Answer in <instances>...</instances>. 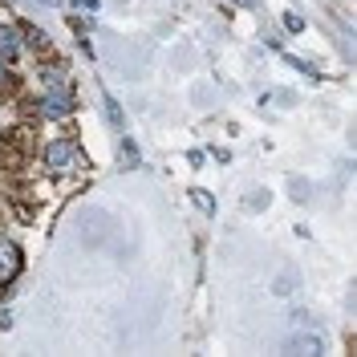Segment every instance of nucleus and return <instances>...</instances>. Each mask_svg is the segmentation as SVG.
Masks as SVG:
<instances>
[{
    "label": "nucleus",
    "mask_w": 357,
    "mask_h": 357,
    "mask_svg": "<svg viewBox=\"0 0 357 357\" xmlns=\"http://www.w3.org/2000/svg\"><path fill=\"white\" fill-rule=\"evenodd\" d=\"M17 53H21V37H17V29L0 24V57H4V61H13Z\"/></svg>",
    "instance_id": "20e7f679"
},
{
    "label": "nucleus",
    "mask_w": 357,
    "mask_h": 357,
    "mask_svg": "<svg viewBox=\"0 0 357 357\" xmlns=\"http://www.w3.org/2000/svg\"><path fill=\"white\" fill-rule=\"evenodd\" d=\"M102 106H106V118H110V126H114V130H122L126 122H122V110H118V102H114V98H102Z\"/></svg>",
    "instance_id": "423d86ee"
},
{
    "label": "nucleus",
    "mask_w": 357,
    "mask_h": 357,
    "mask_svg": "<svg viewBox=\"0 0 357 357\" xmlns=\"http://www.w3.org/2000/svg\"><path fill=\"white\" fill-rule=\"evenodd\" d=\"M37 4H45V8H61V0H37Z\"/></svg>",
    "instance_id": "f8f14e48"
},
{
    "label": "nucleus",
    "mask_w": 357,
    "mask_h": 357,
    "mask_svg": "<svg viewBox=\"0 0 357 357\" xmlns=\"http://www.w3.org/2000/svg\"><path fill=\"white\" fill-rule=\"evenodd\" d=\"M8 86V69H4V57H0V89Z\"/></svg>",
    "instance_id": "9b49d317"
},
{
    "label": "nucleus",
    "mask_w": 357,
    "mask_h": 357,
    "mask_svg": "<svg viewBox=\"0 0 357 357\" xmlns=\"http://www.w3.org/2000/svg\"><path fill=\"white\" fill-rule=\"evenodd\" d=\"M45 167H49L53 175H69V171H77V167H82L77 146H73V142H66V138L49 142V151H45Z\"/></svg>",
    "instance_id": "f257e3e1"
},
{
    "label": "nucleus",
    "mask_w": 357,
    "mask_h": 357,
    "mask_svg": "<svg viewBox=\"0 0 357 357\" xmlns=\"http://www.w3.org/2000/svg\"><path fill=\"white\" fill-rule=\"evenodd\" d=\"M284 349H289V354H321L325 345H321L317 337H292V341L284 345Z\"/></svg>",
    "instance_id": "39448f33"
},
{
    "label": "nucleus",
    "mask_w": 357,
    "mask_h": 357,
    "mask_svg": "<svg viewBox=\"0 0 357 357\" xmlns=\"http://www.w3.org/2000/svg\"><path fill=\"white\" fill-rule=\"evenodd\" d=\"M69 106H73V102H69V93H45V98H41V114H45V118H66Z\"/></svg>",
    "instance_id": "7ed1b4c3"
},
{
    "label": "nucleus",
    "mask_w": 357,
    "mask_h": 357,
    "mask_svg": "<svg viewBox=\"0 0 357 357\" xmlns=\"http://www.w3.org/2000/svg\"><path fill=\"white\" fill-rule=\"evenodd\" d=\"M284 29H289V33H301V29H305V21H301L296 13H289V17H284Z\"/></svg>",
    "instance_id": "1a4fd4ad"
},
{
    "label": "nucleus",
    "mask_w": 357,
    "mask_h": 357,
    "mask_svg": "<svg viewBox=\"0 0 357 357\" xmlns=\"http://www.w3.org/2000/svg\"><path fill=\"white\" fill-rule=\"evenodd\" d=\"M17 272H21V252L8 244V240H0V284H8Z\"/></svg>",
    "instance_id": "f03ea898"
},
{
    "label": "nucleus",
    "mask_w": 357,
    "mask_h": 357,
    "mask_svg": "<svg viewBox=\"0 0 357 357\" xmlns=\"http://www.w3.org/2000/svg\"><path fill=\"white\" fill-rule=\"evenodd\" d=\"M77 4H82V8H86V13H98V8H102V4H98V0H77Z\"/></svg>",
    "instance_id": "9d476101"
},
{
    "label": "nucleus",
    "mask_w": 357,
    "mask_h": 357,
    "mask_svg": "<svg viewBox=\"0 0 357 357\" xmlns=\"http://www.w3.org/2000/svg\"><path fill=\"white\" fill-rule=\"evenodd\" d=\"M195 203H199L203 215H211V211H215V203H211V195H207V191H195Z\"/></svg>",
    "instance_id": "6e6552de"
},
{
    "label": "nucleus",
    "mask_w": 357,
    "mask_h": 357,
    "mask_svg": "<svg viewBox=\"0 0 357 357\" xmlns=\"http://www.w3.org/2000/svg\"><path fill=\"white\" fill-rule=\"evenodd\" d=\"M122 162H126V167H134V162H138V146H134L130 138H122Z\"/></svg>",
    "instance_id": "0eeeda50"
}]
</instances>
